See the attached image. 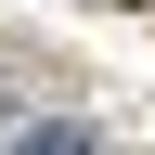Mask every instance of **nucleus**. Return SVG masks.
I'll return each mask as SVG.
<instances>
[{"instance_id": "obj_1", "label": "nucleus", "mask_w": 155, "mask_h": 155, "mask_svg": "<svg viewBox=\"0 0 155 155\" xmlns=\"http://www.w3.org/2000/svg\"><path fill=\"white\" fill-rule=\"evenodd\" d=\"M13 155H91V129H65V116H52V129H13Z\"/></svg>"}]
</instances>
